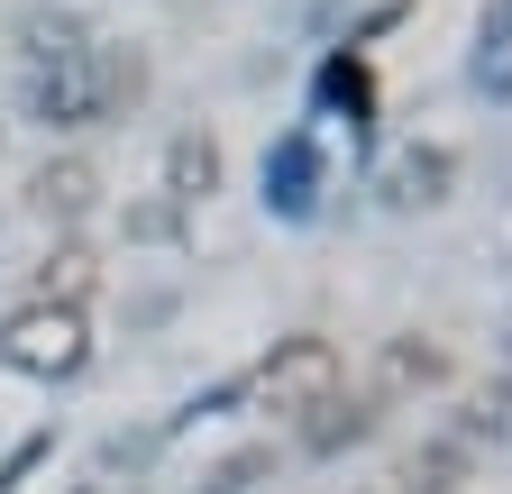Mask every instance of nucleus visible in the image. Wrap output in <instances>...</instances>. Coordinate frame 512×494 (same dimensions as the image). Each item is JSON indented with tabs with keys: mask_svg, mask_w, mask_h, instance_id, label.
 Instances as JSON below:
<instances>
[{
	"mask_svg": "<svg viewBox=\"0 0 512 494\" xmlns=\"http://www.w3.org/2000/svg\"><path fill=\"white\" fill-rule=\"evenodd\" d=\"M0 357L19 366V376H83L92 366V321L83 312H64V302H28V312H10V330H0Z\"/></svg>",
	"mask_w": 512,
	"mask_h": 494,
	"instance_id": "f257e3e1",
	"label": "nucleus"
},
{
	"mask_svg": "<svg viewBox=\"0 0 512 494\" xmlns=\"http://www.w3.org/2000/svg\"><path fill=\"white\" fill-rule=\"evenodd\" d=\"M256 394H266V412H320L339 394V348L330 339H284L275 357H266V376H256Z\"/></svg>",
	"mask_w": 512,
	"mask_h": 494,
	"instance_id": "f03ea898",
	"label": "nucleus"
},
{
	"mask_svg": "<svg viewBox=\"0 0 512 494\" xmlns=\"http://www.w3.org/2000/svg\"><path fill=\"white\" fill-rule=\"evenodd\" d=\"M28 202H37L46 220H83V211L101 202V174H92L83 156H55V165H37V183H28Z\"/></svg>",
	"mask_w": 512,
	"mask_h": 494,
	"instance_id": "7ed1b4c3",
	"label": "nucleus"
},
{
	"mask_svg": "<svg viewBox=\"0 0 512 494\" xmlns=\"http://www.w3.org/2000/svg\"><path fill=\"white\" fill-rule=\"evenodd\" d=\"M448 147H403L394 156V174H384V202H403V211H430V202H448Z\"/></svg>",
	"mask_w": 512,
	"mask_h": 494,
	"instance_id": "20e7f679",
	"label": "nucleus"
},
{
	"mask_svg": "<svg viewBox=\"0 0 512 494\" xmlns=\"http://www.w3.org/2000/svg\"><path fill=\"white\" fill-rule=\"evenodd\" d=\"M165 193H174V202L220 193V138H211V129H183V138L165 147Z\"/></svg>",
	"mask_w": 512,
	"mask_h": 494,
	"instance_id": "39448f33",
	"label": "nucleus"
},
{
	"mask_svg": "<svg viewBox=\"0 0 512 494\" xmlns=\"http://www.w3.org/2000/svg\"><path fill=\"white\" fill-rule=\"evenodd\" d=\"M92 284H101V257H92V247H55L46 275H37V302H64V312H83Z\"/></svg>",
	"mask_w": 512,
	"mask_h": 494,
	"instance_id": "423d86ee",
	"label": "nucleus"
},
{
	"mask_svg": "<svg viewBox=\"0 0 512 494\" xmlns=\"http://www.w3.org/2000/svg\"><path fill=\"white\" fill-rule=\"evenodd\" d=\"M439 376V348H421V339H394V348H384V394H412V385H430Z\"/></svg>",
	"mask_w": 512,
	"mask_h": 494,
	"instance_id": "0eeeda50",
	"label": "nucleus"
},
{
	"mask_svg": "<svg viewBox=\"0 0 512 494\" xmlns=\"http://www.w3.org/2000/svg\"><path fill=\"white\" fill-rule=\"evenodd\" d=\"M266 193H275L284 211H302V202H311V147H302V138H293V147L266 165Z\"/></svg>",
	"mask_w": 512,
	"mask_h": 494,
	"instance_id": "6e6552de",
	"label": "nucleus"
},
{
	"mask_svg": "<svg viewBox=\"0 0 512 494\" xmlns=\"http://www.w3.org/2000/svg\"><path fill=\"white\" fill-rule=\"evenodd\" d=\"M476 83L512 101V0H503V19L485 28V55H476Z\"/></svg>",
	"mask_w": 512,
	"mask_h": 494,
	"instance_id": "1a4fd4ad",
	"label": "nucleus"
},
{
	"mask_svg": "<svg viewBox=\"0 0 512 494\" xmlns=\"http://www.w3.org/2000/svg\"><path fill=\"white\" fill-rule=\"evenodd\" d=\"M302 430H311V449H339V440H357V430H366V412L330 394V403H320V412H302Z\"/></svg>",
	"mask_w": 512,
	"mask_h": 494,
	"instance_id": "9d476101",
	"label": "nucleus"
},
{
	"mask_svg": "<svg viewBox=\"0 0 512 494\" xmlns=\"http://www.w3.org/2000/svg\"><path fill=\"white\" fill-rule=\"evenodd\" d=\"M476 430H494V440H512V385H494V394L476 403Z\"/></svg>",
	"mask_w": 512,
	"mask_h": 494,
	"instance_id": "9b49d317",
	"label": "nucleus"
},
{
	"mask_svg": "<svg viewBox=\"0 0 512 494\" xmlns=\"http://www.w3.org/2000/svg\"><path fill=\"white\" fill-rule=\"evenodd\" d=\"M202 494H238V485H202Z\"/></svg>",
	"mask_w": 512,
	"mask_h": 494,
	"instance_id": "f8f14e48",
	"label": "nucleus"
}]
</instances>
